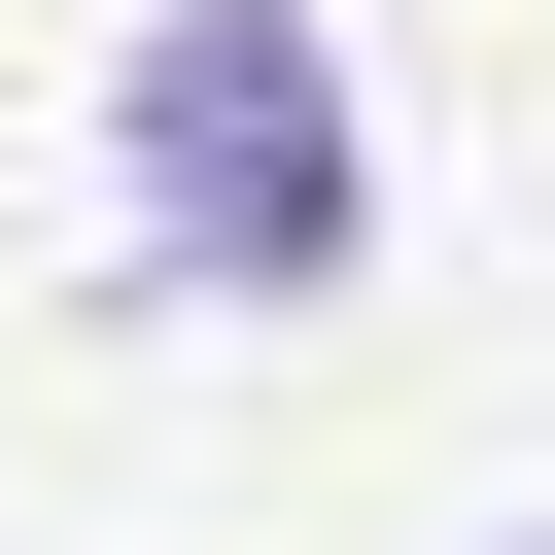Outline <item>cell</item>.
I'll return each mask as SVG.
<instances>
[{
  "mask_svg": "<svg viewBox=\"0 0 555 555\" xmlns=\"http://www.w3.org/2000/svg\"><path fill=\"white\" fill-rule=\"evenodd\" d=\"M347 35L312 0H139V278H208V312H312L347 278Z\"/></svg>",
  "mask_w": 555,
  "mask_h": 555,
  "instance_id": "obj_1",
  "label": "cell"
}]
</instances>
